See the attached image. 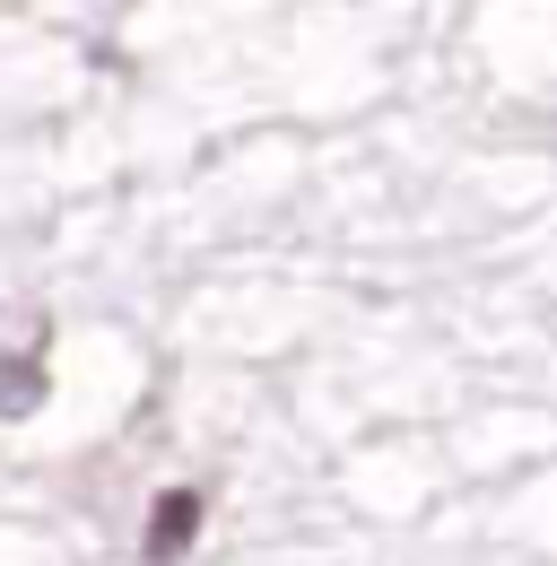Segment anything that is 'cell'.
I'll list each match as a JSON object with an SVG mask.
<instances>
[{
  "mask_svg": "<svg viewBox=\"0 0 557 566\" xmlns=\"http://www.w3.org/2000/svg\"><path fill=\"white\" fill-rule=\"evenodd\" d=\"M53 392V314L0 296V419H35Z\"/></svg>",
  "mask_w": 557,
  "mask_h": 566,
  "instance_id": "obj_1",
  "label": "cell"
},
{
  "mask_svg": "<svg viewBox=\"0 0 557 566\" xmlns=\"http://www.w3.org/2000/svg\"><path fill=\"white\" fill-rule=\"evenodd\" d=\"M201 514H209V496H201V489H166L157 505H148V541H139V558H148V566L192 558V541H201Z\"/></svg>",
  "mask_w": 557,
  "mask_h": 566,
  "instance_id": "obj_2",
  "label": "cell"
}]
</instances>
